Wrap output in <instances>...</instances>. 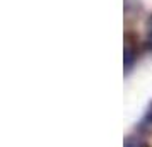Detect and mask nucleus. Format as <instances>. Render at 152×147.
<instances>
[{"mask_svg":"<svg viewBox=\"0 0 152 147\" xmlns=\"http://www.w3.org/2000/svg\"><path fill=\"white\" fill-rule=\"evenodd\" d=\"M123 147H149V140H147L145 135L133 130L130 135H126V139L123 142Z\"/></svg>","mask_w":152,"mask_h":147,"instance_id":"nucleus-3","label":"nucleus"},{"mask_svg":"<svg viewBox=\"0 0 152 147\" xmlns=\"http://www.w3.org/2000/svg\"><path fill=\"white\" fill-rule=\"evenodd\" d=\"M137 62V51L132 48V45H125L123 48V69H125V75H128L133 69V65Z\"/></svg>","mask_w":152,"mask_h":147,"instance_id":"nucleus-2","label":"nucleus"},{"mask_svg":"<svg viewBox=\"0 0 152 147\" xmlns=\"http://www.w3.org/2000/svg\"><path fill=\"white\" fill-rule=\"evenodd\" d=\"M133 130L138 132V133H142V135H145V137H149L152 133V101L149 103V106L145 108L144 116H142V120L135 125Z\"/></svg>","mask_w":152,"mask_h":147,"instance_id":"nucleus-1","label":"nucleus"},{"mask_svg":"<svg viewBox=\"0 0 152 147\" xmlns=\"http://www.w3.org/2000/svg\"><path fill=\"white\" fill-rule=\"evenodd\" d=\"M147 45L152 50V19H151V29H149V38H147Z\"/></svg>","mask_w":152,"mask_h":147,"instance_id":"nucleus-4","label":"nucleus"}]
</instances>
